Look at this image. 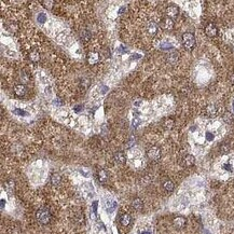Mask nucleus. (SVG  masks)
<instances>
[{
    "label": "nucleus",
    "mask_w": 234,
    "mask_h": 234,
    "mask_svg": "<svg viewBox=\"0 0 234 234\" xmlns=\"http://www.w3.org/2000/svg\"><path fill=\"white\" fill-rule=\"evenodd\" d=\"M205 138H206L207 141H213L214 138H215V136H214L213 133L211 132H206V134H205Z\"/></svg>",
    "instance_id": "obj_29"
},
{
    "label": "nucleus",
    "mask_w": 234,
    "mask_h": 234,
    "mask_svg": "<svg viewBox=\"0 0 234 234\" xmlns=\"http://www.w3.org/2000/svg\"><path fill=\"white\" fill-rule=\"evenodd\" d=\"M97 204H98V203L96 202V201L93 203V211H94V213H95V214H96V209H97Z\"/></svg>",
    "instance_id": "obj_35"
},
{
    "label": "nucleus",
    "mask_w": 234,
    "mask_h": 234,
    "mask_svg": "<svg viewBox=\"0 0 234 234\" xmlns=\"http://www.w3.org/2000/svg\"><path fill=\"white\" fill-rule=\"evenodd\" d=\"M224 167L226 168L227 170H229V172H232V170H233L232 166H231V165H229V164H226V165H224Z\"/></svg>",
    "instance_id": "obj_34"
},
{
    "label": "nucleus",
    "mask_w": 234,
    "mask_h": 234,
    "mask_svg": "<svg viewBox=\"0 0 234 234\" xmlns=\"http://www.w3.org/2000/svg\"><path fill=\"white\" fill-rule=\"evenodd\" d=\"M89 62L90 64H95L98 62V54L97 53H91L89 55Z\"/></svg>",
    "instance_id": "obj_21"
},
{
    "label": "nucleus",
    "mask_w": 234,
    "mask_h": 234,
    "mask_svg": "<svg viewBox=\"0 0 234 234\" xmlns=\"http://www.w3.org/2000/svg\"><path fill=\"white\" fill-rule=\"evenodd\" d=\"M147 157H149L151 161H157L161 157V150L157 147H151L147 151Z\"/></svg>",
    "instance_id": "obj_3"
},
{
    "label": "nucleus",
    "mask_w": 234,
    "mask_h": 234,
    "mask_svg": "<svg viewBox=\"0 0 234 234\" xmlns=\"http://www.w3.org/2000/svg\"><path fill=\"white\" fill-rule=\"evenodd\" d=\"M13 113H14L15 115H21V117H23V115H27V112L26 111H24L23 109H19V108H16L13 110Z\"/></svg>",
    "instance_id": "obj_25"
},
{
    "label": "nucleus",
    "mask_w": 234,
    "mask_h": 234,
    "mask_svg": "<svg viewBox=\"0 0 234 234\" xmlns=\"http://www.w3.org/2000/svg\"><path fill=\"white\" fill-rule=\"evenodd\" d=\"M131 221H132V218L128 214H123L120 218V222L123 227H127L131 224Z\"/></svg>",
    "instance_id": "obj_12"
},
{
    "label": "nucleus",
    "mask_w": 234,
    "mask_h": 234,
    "mask_svg": "<svg viewBox=\"0 0 234 234\" xmlns=\"http://www.w3.org/2000/svg\"><path fill=\"white\" fill-rule=\"evenodd\" d=\"M232 107H233V112H234V102L232 104Z\"/></svg>",
    "instance_id": "obj_40"
},
{
    "label": "nucleus",
    "mask_w": 234,
    "mask_h": 234,
    "mask_svg": "<svg viewBox=\"0 0 234 234\" xmlns=\"http://www.w3.org/2000/svg\"><path fill=\"white\" fill-rule=\"evenodd\" d=\"M229 150H230V146L227 145V144H224V145H221V147H220V151H221L222 153H227V152H229Z\"/></svg>",
    "instance_id": "obj_27"
},
{
    "label": "nucleus",
    "mask_w": 234,
    "mask_h": 234,
    "mask_svg": "<svg viewBox=\"0 0 234 234\" xmlns=\"http://www.w3.org/2000/svg\"><path fill=\"white\" fill-rule=\"evenodd\" d=\"M125 11H126V6H122V8H120V10H119V11H118V14H119V15H122L124 12H125Z\"/></svg>",
    "instance_id": "obj_32"
},
{
    "label": "nucleus",
    "mask_w": 234,
    "mask_h": 234,
    "mask_svg": "<svg viewBox=\"0 0 234 234\" xmlns=\"http://www.w3.org/2000/svg\"><path fill=\"white\" fill-rule=\"evenodd\" d=\"M125 52H127V50H126L125 48L123 47V45H121V47H120V49H118V53H120V54L125 53Z\"/></svg>",
    "instance_id": "obj_31"
},
{
    "label": "nucleus",
    "mask_w": 234,
    "mask_h": 234,
    "mask_svg": "<svg viewBox=\"0 0 234 234\" xmlns=\"http://www.w3.org/2000/svg\"><path fill=\"white\" fill-rule=\"evenodd\" d=\"M186 224H187V221H186V218L181 217V216H179V217H176L174 220H173V224H174L175 228L178 229V230L185 228Z\"/></svg>",
    "instance_id": "obj_7"
},
{
    "label": "nucleus",
    "mask_w": 234,
    "mask_h": 234,
    "mask_svg": "<svg viewBox=\"0 0 234 234\" xmlns=\"http://www.w3.org/2000/svg\"><path fill=\"white\" fill-rule=\"evenodd\" d=\"M161 28L164 30H172L174 28V21L169 17H165L161 21Z\"/></svg>",
    "instance_id": "obj_5"
},
{
    "label": "nucleus",
    "mask_w": 234,
    "mask_h": 234,
    "mask_svg": "<svg viewBox=\"0 0 234 234\" xmlns=\"http://www.w3.org/2000/svg\"><path fill=\"white\" fill-rule=\"evenodd\" d=\"M174 182H173L172 180H165L163 182V188L166 190L167 192H172L173 190H174Z\"/></svg>",
    "instance_id": "obj_18"
},
{
    "label": "nucleus",
    "mask_w": 234,
    "mask_h": 234,
    "mask_svg": "<svg viewBox=\"0 0 234 234\" xmlns=\"http://www.w3.org/2000/svg\"><path fill=\"white\" fill-rule=\"evenodd\" d=\"M36 218L39 224H48L51 220V213L47 208H40L37 211Z\"/></svg>",
    "instance_id": "obj_1"
},
{
    "label": "nucleus",
    "mask_w": 234,
    "mask_h": 234,
    "mask_svg": "<svg viewBox=\"0 0 234 234\" xmlns=\"http://www.w3.org/2000/svg\"><path fill=\"white\" fill-rule=\"evenodd\" d=\"M175 122L173 119H166L165 121H164V126H165L166 128H168V130H170V128H173V126H174Z\"/></svg>",
    "instance_id": "obj_24"
},
{
    "label": "nucleus",
    "mask_w": 234,
    "mask_h": 234,
    "mask_svg": "<svg viewBox=\"0 0 234 234\" xmlns=\"http://www.w3.org/2000/svg\"><path fill=\"white\" fill-rule=\"evenodd\" d=\"M178 57H179L178 53H176V52H172L170 54H168L167 62L169 63V64L174 65V64H176V63L178 62Z\"/></svg>",
    "instance_id": "obj_14"
},
{
    "label": "nucleus",
    "mask_w": 234,
    "mask_h": 234,
    "mask_svg": "<svg viewBox=\"0 0 234 234\" xmlns=\"http://www.w3.org/2000/svg\"><path fill=\"white\" fill-rule=\"evenodd\" d=\"M132 205H133V207L136 209V211H141L143 207H144V203H143V201H141L140 198H135V200L133 201Z\"/></svg>",
    "instance_id": "obj_17"
},
{
    "label": "nucleus",
    "mask_w": 234,
    "mask_h": 234,
    "mask_svg": "<svg viewBox=\"0 0 234 234\" xmlns=\"http://www.w3.org/2000/svg\"><path fill=\"white\" fill-rule=\"evenodd\" d=\"M37 22L40 24H44L47 22V15L44 13H39L38 16H37Z\"/></svg>",
    "instance_id": "obj_22"
},
{
    "label": "nucleus",
    "mask_w": 234,
    "mask_h": 234,
    "mask_svg": "<svg viewBox=\"0 0 234 234\" xmlns=\"http://www.w3.org/2000/svg\"><path fill=\"white\" fill-rule=\"evenodd\" d=\"M141 234H151V232H149V231H145V232H143Z\"/></svg>",
    "instance_id": "obj_37"
},
{
    "label": "nucleus",
    "mask_w": 234,
    "mask_h": 234,
    "mask_svg": "<svg viewBox=\"0 0 234 234\" xmlns=\"http://www.w3.org/2000/svg\"><path fill=\"white\" fill-rule=\"evenodd\" d=\"M140 58V55L139 54H135V55H132V60H138Z\"/></svg>",
    "instance_id": "obj_36"
},
{
    "label": "nucleus",
    "mask_w": 234,
    "mask_h": 234,
    "mask_svg": "<svg viewBox=\"0 0 234 234\" xmlns=\"http://www.w3.org/2000/svg\"><path fill=\"white\" fill-rule=\"evenodd\" d=\"M115 161L119 164H123L125 163L126 161V157L124 154V152L122 151H119V152H115Z\"/></svg>",
    "instance_id": "obj_11"
},
{
    "label": "nucleus",
    "mask_w": 234,
    "mask_h": 234,
    "mask_svg": "<svg viewBox=\"0 0 234 234\" xmlns=\"http://www.w3.org/2000/svg\"><path fill=\"white\" fill-rule=\"evenodd\" d=\"M182 44L185 49L192 50V48L195 44V37L191 32H185L182 35Z\"/></svg>",
    "instance_id": "obj_2"
},
{
    "label": "nucleus",
    "mask_w": 234,
    "mask_h": 234,
    "mask_svg": "<svg viewBox=\"0 0 234 234\" xmlns=\"http://www.w3.org/2000/svg\"><path fill=\"white\" fill-rule=\"evenodd\" d=\"M107 179H108V175H107L106 170H104V169L98 170V180H99V182H102V183L106 182Z\"/></svg>",
    "instance_id": "obj_15"
},
{
    "label": "nucleus",
    "mask_w": 234,
    "mask_h": 234,
    "mask_svg": "<svg viewBox=\"0 0 234 234\" xmlns=\"http://www.w3.org/2000/svg\"><path fill=\"white\" fill-rule=\"evenodd\" d=\"M183 164H185V166H187V167H191V166H193L194 164H195V157L192 156V154H188V156H186L185 159H183Z\"/></svg>",
    "instance_id": "obj_10"
},
{
    "label": "nucleus",
    "mask_w": 234,
    "mask_h": 234,
    "mask_svg": "<svg viewBox=\"0 0 234 234\" xmlns=\"http://www.w3.org/2000/svg\"><path fill=\"white\" fill-rule=\"evenodd\" d=\"M224 120L227 123H231V122L233 121V115L231 112H229V111H227L224 115Z\"/></svg>",
    "instance_id": "obj_23"
},
{
    "label": "nucleus",
    "mask_w": 234,
    "mask_h": 234,
    "mask_svg": "<svg viewBox=\"0 0 234 234\" xmlns=\"http://www.w3.org/2000/svg\"><path fill=\"white\" fill-rule=\"evenodd\" d=\"M80 36L84 41H89L90 39H91V32H90L89 30L84 29V30H82V31L80 32Z\"/></svg>",
    "instance_id": "obj_19"
},
{
    "label": "nucleus",
    "mask_w": 234,
    "mask_h": 234,
    "mask_svg": "<svg viewBox=\"0 0 234 234\" xmlns=\"http://www.w3.org/2000/svg\"><path fill=\"white\" fill-rule=\"evenodd\" d=\"M29 58H30V61H31V62L37 63L39 60H40V54H39L38 52L34 51V52H31V53H30Z\"/></svg>",
    "instance_id": "obj_20"
},
{
    "label": "nucleus",
    "mask_w": 234,
    "mask_h": 234,
    "mask_svg": "<svg viewBox=\"0 0 234 234\" xmlns=\"http://www.w3.org/2000/svg\"><path fill=\"white\" fill-rule=\"evenodd\" d=\"M139 124H140V120H139L138 118H134L132 121V125L134 126V127H137Z\"/></svg>",
    "instance_id": "obj_30"
},
{
    "label": "nucleus",
    "mask_w": 234,
    "mask_h": 234,
    "mask_svg": "<svg viewBox=\"0 0 234 234\" xmlns=\"http://www.w3.org/2000/svg\"><path fill=\"white\" fill-rule=\"evenodd\" d=\"M231 81L234 83V75H232V77H231Z\"/></svg>",
    "instance_id": "obj_39"
},
{
    "label": "nucleus",
    "mask_w": 234,
    "mask_h": 234,
    "mask_svg": "<svg viewBox=\"0 0 234 234\" xmlns=\"http://www.w3.org/2000/svg\"><path fill=\"white\" fill-rule=\"evenodd\" d=\"M146 29H147L148 34H149L150 36H154V35H157V23H154V22H149V23L147 24V26H146Z\"/></svg>",
    "instance_id": "obj_8"
},
{
    "label": "nucleus",
    "mask_w": 234,
    "mask_h": 234,
    "mask_svg": "<svg viewBox=\"0 0 234 234\" xmlns=\"http://www.w3.org/2000/svg\"><path fill=\"white\" fill-rule=\"evenodd\" d=\"M82 105H78V106H75V108H73V110H75V112H80L81 109H82Z\"/></svg>",
    "instance_id": "obj_33"
},
{
    "label": "nucleus",
    "mask_w": 234,
    "mask_h": 234,
    "mask_svg": "<svg viewBox=\"0 0 234 234\" xmlns=\"http://www.w3.org/2000/svg\"><path fill=\"white\" fill-rule=\"evenodd\" d=\"M166 14H167V17L169 19H175V17L178 16L179 14V9L178 6H169L167 9H166Z\"/></svg>",
    "instance_id": "obj_6"
},
{
    "label": "nucleus",
    "mask_w": 234,
    "mask_h": 234,
    "mask_svg": "<svg viewBox=\"0 0 234 234\" xmlns=\"http://www.w3.org/2000/svg\"><path fill=\"white\" fill-rule=\"evenodd\" d=\"M27 92V89L24 84H16L14 86V93L17 96H24Z\"/></svg>",
    "instance_id": "obj_9"
},
{
    "label": "nucleus",
    "mask_w": 234,
    "mask_h": 234,
    "mask_svg": "<svg viewBox=\"0 0 234 234\" xmlns=\"http://www.w3.org/2000/svg\"><path fill=\"white\" fill-rule=\"evenodd\" d=\"M61 180H62V178H61V175L57 174V173H55V174H53L51 176V182H52V185L55 186V187H57V186L60 185Z\"/></svg>",
    "instance_id": "obj_16"
},
{
    "label": "nucleus",
    "mask_w": 234,
    "mask_h": 234,
    "mask_svg": "<svg viewBox=\"0 0 234 234\" xmlns=\"http://www.w3.org/2000/svg\"><path fill=\"white\" fill-rule=\"evenodd\" d=\"M217 111H218L217 107H216L214 104L207 105V107H206V113H207V115H209V117H214V115H217Z\"/></svg>",
    "instance_id": "obj_13"
},
{
    "label": "nucleus",
    "mask_w": 234,
    "mask_h": 234,
    "mask_svg": "<svg viewBox=\"0 0 234 234\" xmlns=\"http://www.w3.org/2000/svg\"><path fill=\"white\" fill-rule=\"evenodd\" d=\"M42 4L44 6L45 9H52V6H53V1L52 0H49V1H42Z\"/></svg>",
    "instance_id": "obj_28"
},
{
    "label": "nucleus",
    "mask_w": 234,
    "mask_h": 234,
    "mask_svg": "<svg viewBox=\"0 0 234 234\" xmlns=\"http://www.w3.org/2000/svg\"><path fill=\"white\" fill-rule=\"evenodd\" d=\"M205 34H206V36L211 37V38H213V37H216L218 34V29L217 27H216L215 25H214L213 23H209L208 25L205 27Z\"/></svg>",
    "instance_id": "obj_4"
},
{
    "label": "nucleus",
    "mask_w": 234,
    "mask_h": 234,
    "mask_svg": "<svg viewBox=\"0 0 234 234\" xmlns=\"http://www.w3.org/2000/svg\"><path fill=\"white\" fill-rule=\"evenodd\" d=\"M161 49H163V50H169V49H173V45L170 44L169 42L165 41V42H162L161 43Z\"/></svg>",
    "instance_id": "obj_26"
},
{
    "label": "nucleus",
    "mask_w": 234,
    "mask_h": 234,
    "mask_svg": "<svg viewBox=\"0 0 234 234\" xmlns=\"http://www.w3.org/2000/svg\"><path fill=\"white\" fill-rule=\"evenodd\" d=\"M3 205H4V201H1V208H3Z\"/></svg>",
    "instance_id": "obj_38"
}]
</instances>
